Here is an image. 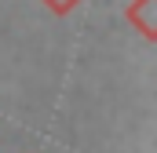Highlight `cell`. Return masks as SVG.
Instances as JSON below:
<instances>
[{"mask_svg": "<svg viewBox=\"0 0 157 153\" xmlns=\"http://www.w3.org/2000/svg\"><path fill=\"white\" fill-rule=\"evenodd\" d=\"M51 15H70V11H77L80 7V0H40Z\"/></svg>", "mask_w": 157, "mask_h": 153, "instance_id": "7a4b0ae2", "label": "cell"}, {"mask_svg": "<svg viewBox=\"0 0 157 153\" xmlns=\"http://www.w3.org/2000/svg\"><path fill=\"white\" fill-rule=\"evenodd\" d=\"M124 18L132 22V29L143 40L157 44V0H132L124 7Z\"/></svg>", "mask_w": 157, "mask_h": 153, "instance_id": "6da1fadb", "label": "cell"}]
</instances>
